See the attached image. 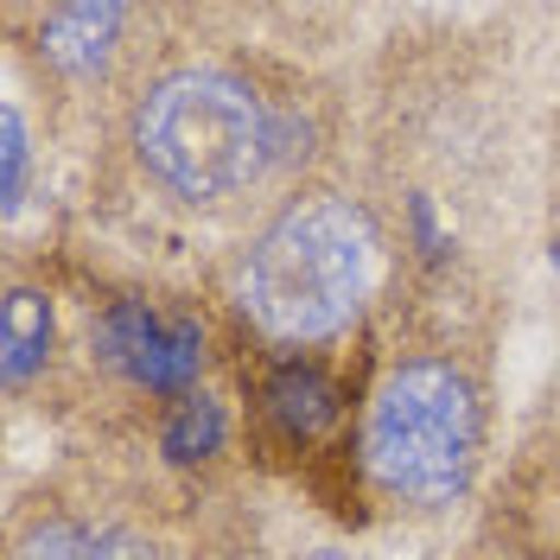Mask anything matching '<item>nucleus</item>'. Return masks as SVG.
Segmentation results:
<instances>
[{"mask_svg":"<svg viewBox=\"0 0 560 560\" xmlns=\"http://www.w3.org/2000/svg\"><path fill=\"white\" fill-rule=\"evenodd\" d=\"M560 13H388L350 65L345 173L395 293L516 306L555 198Z\"/></svg>","mask_w":560,"mask_h":560,"instance_id":"f257e3e1","label":"nucleus"},{"mask_svg":"<svg viewBox=\"0 0 560 560\" xmlns=\"http://www.w3.org/2000/svg\"><path fill=\"white\" fill-rule=\"evenodd\" d=\"M293 7H173L108 103L77 217L108 255L205 280L313 178L345 173L350 58H318Z\"/></svg>","mask_w":560,"mask_h":560,"instance_id":"f03ea898","label":"nucleus"},{"mask_svg":"<svg viewBox=\"0 0 560 560\" xmlns=\"http://www.w3.org/2000/svg\"><path fill=\"white\" fill-rule=\"evenodd\" d=\"M503 331L510 313L497 306L388 287L357 420L370 523L453 528L478 516L503 458Z\"/></svg>","mask_w":560,"mask_h":560,"instance_id":"7ed1b4c3","label":"nucleus"},{"mask_svg":"<svg viewBox=\"0 0 560 560\" xmlns=\"http://www.w3.org/2000/svg\"><path fill=\"white\" fill-rule=\"evenodd\" d=\"M388 243L350 173L313 178L205 275L230 357H357L388 306Z\"/></svg>","mask_w":560,"mask_h":560,"instance_id":"20e7f679","label":"nucleus"},{"mask_svg":"<svg viewBox=\"0 0 560 560\" xmlns=\"http://www.w3.org/2000/svg\"><path fill=\"white\" fill-rule=\"evenodd\" d=\"M173 0H13L0 7L7 90H20L51 128L58 153L83 160L108 103L160 45Z\"/></svg>","mask_w":560,"mask_h":560,"instance_id":"39448f33","label":"nucleus"},{"mask_svg":"<svg viewBox=\"0 0 560 560\" xmlns=\"http://www.w3.org/2000/svg\"><path fill=\"white\" fill-rule=\"evenodd\" d=\"M96 497L90 560H217V497L185 490L147 446H70Z\"/></svg>","mask_w":560,"mask_h":560,"instance_id":"423d86ee","label":"nucleus"},{"mask_svg":"<svg viewBox=\"0 0 560 560\" xmlns=\"http://www.w3.org/2000/svg\"><path fill=\"white\" fill-rule=\"evenodd\" d=\"M485 503L503 510L510 523H523L535 541L560 548V350L528 388L523 415L503 440V458H497Z\"/></svg>","mask_w":560,"mask_h":560,"instance_id":"0eeeda50","label":"nucleus"},{"mask_svg":"<svg viewBox=\"0 0 560 560\" xmlns=\"http://www.w3.org/2000/svg\"><path fill=\"white\" fill-rule=\"evenodd\" d=\"M90 555H96V497H90L83 458L65 446L45 471L13 485L0 560H90Z\"/></svg>","mask_w":560,"mask_h":560,"instance_id":"6e6552de","label":"nucleus"},{"mask_svg":"<svg viewBox=\"0 0 560 560\" xmlns=\"http://www.w3.org/2000/svg\"><path fill=\"white\" fill-rule=\"evenodd\" d=\"M446 560H560V548L535 541L523 523H510L503 510L478 503V516H471V523H458L453 555H446Z\"/></svg>","mask_w":560,"mask_h":560,"instance_id":"1a4fd4ad","label":"nucleus"},{"mask_svg":"<svg viewBox=\"0 0 560 560\" xmlns=\"http://www.w3.org/2000/svg\"><path fill=\"white\" fill-rule=\"evenodd\" d=\"M541 261L555 268V280H560V205H548V230H541Z\"/></svg>","mask_w":560,"mask_h":560,"instance_id":"9d476101","label":"nucleus"},{"mask_svg":"<svg viewBox=\"0 0 560 560\" xmlns=\"http://www.w3.org/2000/svg\"><path fill=\"white\" fill-rule=\"evenodd\" d=\"M548 205H560V128H555V198Z\"/></svg>","mask_w":560,"mask_h":560,"instance_id":"9b49d317","label":"nucleus"}]
</instances>
